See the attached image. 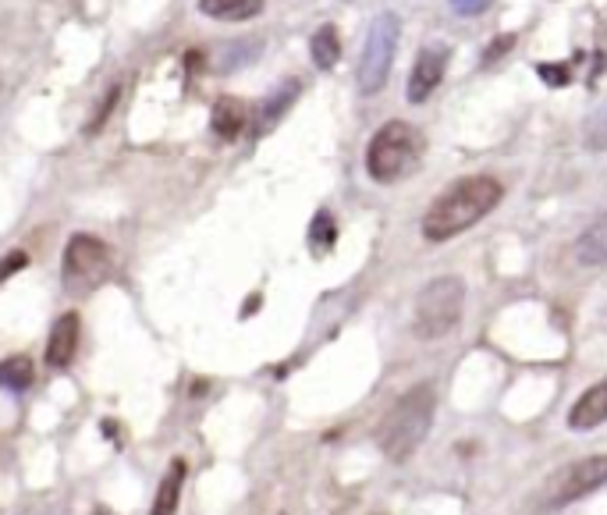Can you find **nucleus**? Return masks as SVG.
<instances>
[{"label": "nucleus", "mask_w": 607, "mask_h": 515, "mask_svg": "<svg viewBox=\"0 0 607 515\" xmlns=\"http://www.w3.org/2000/svg\"><path fill=\"white\" fill-rule=\"evenodd\" d=\"M398 39H402V22L394 11H383L370 22V33H366L362 54H359V71H355L359 93L373 97L387 86V75H391L394 54H398Z\"/></svg>", "instance_id": "39448f33"}, {"label": "nucleus", "mask_w": 607, "mask_h": 515, "mask_svg": "<svg viewBox=\"0 0 607 515\" xmlns=\"http://www.w3.org/2000/svg\"><path fill=\"white\" fill-rule=\"evenodd\" d=\"M607 483V455H590V458H579L569 462L554 480L547 483V509H565L579 498L593 494L597 487Z\"/></svg>", "instance_id": "0eeeda50"}, {"label": "nucleus", "mask_w": 607, "mask_h": 515, "mask_svg": "<svg viewBox=\"0 0 607 515\" xmlns=\"http://www.w3.org/2000/svg\"><path fill=\"white\" fill-rule=\"evenodd\" d=\"M267 0H199V11L217 22H249L263 11Z\"/></svg>", "instance_id": "4468645a"}, {"label": "nucleus", "mask_w": 607, "mask_h": 515, "mask_svg": "<svg viewBox=\"0 0 607 515\" xmlns=\"http://www.w3.org/2000/svg\"><path fill=\"white\" fill-rule=\"evenodd\" d=\"M451 61V50L447 47H423L419 58H415L413 71H409V86H405V100L409 103H423V100L434 97V89L441 86Z\"/></svg>", "instance_id": "6e6552de"}, {"label": "nucleus", "mask_w": 607, "mask_h": 515, "mask_svg": "<svg viewBox=\"0 0 607 515\" xmlns=\"http://www.w3.org/2000/svg\"><path fill=\"white\" fill-rule=\"evenodd\" d=\"M32 377H36V366H32L29 355H7V359H0V387L4 391L22 394V391L32 387Z\"/></svg>", "instance_id": "dca6fc26"}, {"label": "nucleus", "mask_w": 607, "mask_h": 515, "mask_svg": "<svg viewBox=\"0 0 607 515\" xmlns=\"http://www.w3.org/2000/svg\"><path fill=\"white\" fill-rule=\"evenodd\" d=\"M334 238H338V225H334V217H330L327 210H319L317 217H313V225H309V246H313V253H327V249H334Z\"/></svg>", "instance_id": "6ab92c4d"}, {"label": "nucleus", "mask_w": 607, "mask_h": 515, "mask_svg": "<svg viewBox=\"0 0 607 515\" xmlns=\"http://www.w3.org/2000/svg\"><path fill=\"white\" fill-rule=\"evenodd\" d=\"M501 195H505L501 182L490 178V174L462 178L430 203V210L423 217V235L430 242H447V238L462 235L466 227L479 225L501 203Z\"/></svg>", "instance_id": "f257e3e1"}, {"label": "nucleus", "mask_w": 607, "mask_h": 515, "mask_svg": "<svg viewBox=\"0 0 607 515\" xmlns=\"http://www.w3.org/2000/svg\"><path fill=\"white\" fill-rule=\"evenodd\" d=\"M249 125V107L242 103V100L235 97H221L214 103V114H210V129L214 135H221L224 142H231V139H238L242 131Z\"/></svg>", "instance_id": "9b49d317"}, {"label": "nucleus", "mask_w": 607, "mask_h": 515, "mask_svg": "<svg viewBox=\"0 0 607 515\" xmlns=\"http://www.w3.org/2000/svg\"><path fill=\"white\" fill-rule=\"evenodd\" d=\"M458 15H483L487 7H490V0H447Z\"/></svg>", "instance_id": "4be33fe9"}, {"label": "nucleus", "mask_w": 607, "mask_h": 515, "mask_svg": "<svg viewBox=\"0 0 607 515\" xmlns=\"http://www.w3.org/2000/svg\"><path fill=\"white\" fill-rule=\"evenodd\" d=\"M575 259L582 267H604L607 263V214L597 217L575 242Z\"/></svg>", "instance_id": "ddd939ff"}, {"label": "nucleus", "mask_w": 607, "mask_h": 515, "mask_svg": "<svg viewBox=\"0 0 607 515\" xmlns=\"http://www.w3.org/2000/svg\"><path fill=\"white\" fill-rule=\"evenodd\" d=\"M185 477H189V466L185 458H174L163 473V480L157 487V498H153V509L150 515H174L178 512V501H182V487H185Z\"/></svg>", "instance_id": "f8f14e48"}, {"label": "nucleus", "mask_w": 607, "mask_h": 515, "mask_svg": "<svg viewBox=\"0 0 607 515\" xmlns=\"http://www.w3.org/2000/svg\"><path fill=\"white\" fill-rule=\"evenodd\" d=\"M540 75L547 79V82H554V86H565V82H569V71H565V68L540 65Z\"/></svg>", "instance_id": "5701e85b"}, {"label": "nucleus", "mask_w": 607, "mask_h": 515, "mask_svg": "<svg viewBox=\"0 0 607 515\" xmlns=\"http://www.w3.org/2000/svg\"><path fill=\"white\" fill-rule=\"evenodd\" d=\"M295 97H298V86H295V82H285V86H281L274 97L263 103V110H259V129H270V125H274L281 114H285L288 103H291Z\"/></svg>", "instance_id": "a211bd4d"}, {"label": "nucleus", "mask_w": 607, "mask_h": 515, "mask_svg": "<svg viewBox=\"0 0 607 515\" xmlns=\"http://www.w3.org/2000/svg\"><path fill=\"white\" fill-rule=\"evenodd\" d=\"M434 409H437L434 384H415L405 394H398V402L387 409L383 423L377 426V445L391 462H405L423 445L434 423Z\"/></svg>", "instance_id": "f03ea898"}, {"label": "nucleus", "mask_w": 607, "mask_h": 515, "mask_svg": "<svg viewBox=\"0 0 607 515\" xmlns=\"http://www.w3.org/2000/svg\"><path fill=\"white\" fill-rule=\"evenodd\" d=\"M462 310H466V285L462 278H434L430 285H423V291L415 295V310H413V331L415 338L423 342H437L447 338L458 321H462Z\"/></svg>", "instance_id": "7ed1b4c3"}, {"label": "nucleus", "mask_w": 607, "mask_h": 515, "mask_svg": "<svg viewBox=\"0 0 607 515\" xmlns=\"http://www.w3.org/2000/svg\"><path fill=\"white\" fill-rule=\"evenodd\" d=\"M26 267H29V253H26V249H11L7 257L0 259V285H4L7 278H15L18 270H26Z\"/></svg>", "instance_id": "aec40b11"}, {"label": "nucleus", "mask_w": 607, "mask_h": 515, "mask_svg": "<svg viewBox=\"0 0 607 515\" xmlns=\"http://www.w3.org/2000/svg\"><path fill=\"white\" fill-rule=\"evenodd\" d=\"M309 54H313V65L319 71H330V68L341 61V36L334 26H319L313 39H309Z\"/></svg>", "instance_id": "2eb2a0df"}, {"label": "nucleus", "mask_w": 607, "mask_h": 515, "mask_svg": "<svg viewBox=\"0 0 607 515\" xmlns=\"http://www.w3.org/2000/svg\"><path fill=\"white\" fill-rule=\"evenodd\" d=\"M415 157H419V135H415L413 125L387 121L383 129H377V135L366 146V171H370L373 182L391 185L413 167Z\"/></svg>", "instance_id": "423d86ee"}, {"label": "nucleus", "mask_w": 607, "mask_h": 515, "mask_svg": "<svg viewBox=\"0 0 607 515\" xmlns=\"http://www.w3.org/2000/svg\"><path fill=\"white\" fill-rule=\"evenodd\" d=\"M78 342H82V317L75 310L61 313L54 327H50V338H47V366L50 370H68L78 355Z\"/></svg>", "instance_id": "1a4fd4ad"}, {"label": "nucleus", "mask_w": 607, "mask_h": 515, "mask_svg": "<svg viewBox=\"0 0 607 515\" xmlns=\"http://www.w3.org/2000/svg\"><path fill=\"white\" fill-rule=\"evenodd\" d=\"M511 43H515V39H511V36H501V39H497V43H490V47H487V61H494V58H501V54H505V47H511Z\"/></svg>", "instance_id": "b1692460"}, {"label": "nucleus", "mask_w": 607, "mask_h": 515, "mask_svg": "<svg viewBox=\"0 0 607 515\" xmlns=\"http://www.w3.org/2000/svg\"><path fill=\"white\" fill-rule=\"evenodd\" d=\"M110 267H114V257H110V246L103 238H96L89 231H75L64 246L61 257V285L68 295L82 299L96 291L107 278H110Z\"/></svg>", "instance_id": "20e7f679"}, {"label": "nucleus", "mask_w": 607, "mask_h": 515, "mask_svg": "<svg viewBox=\"0 0 607 515\" xmlns=\"http://www.w3.org/2000/svg\"><path fill=\"white\" fill-rule=\"evenodd\" d=\"M582 142H586V150H593V153L607 150V100H601V103L590 110V118H586V125H582Z\"/></svg>", "instance_id": "f3484780"}, {"label": "nucleus", "mask_w": 607, "mask_h": 515, "mask_svg": "<svg viewBox=\"0 0 607 515\" xmlns=\"http://www.w3.org/2000/svg\"><path fill=\"white\" fill-rule=\"evenodd\" d=\"M118 97H121V86H114V89H110L107 97L99 100V110H96V118H93V121H89V129H86V131H89V135L103 129V121H107V118L114 114V103H118Z\"/></svg>", "instance_id": "412c9836"}, {"label": "nucleus", "mask_w": 607, "mask_h": 515, "mask_svg": "<svg viewBox=\"0 0 607 515\" xmlns=\"http://www.w3.org/2000/svg\"><path fill=\"white\" fill-rule=\"evenodd\" d=\"M601 423H607V381H597L590 391H582L579 402L572 405V413H569L572 430H593Z\"/></svg>", "instance_id": "9d476101"}]
</instances>
